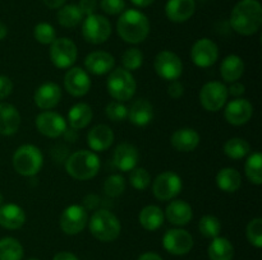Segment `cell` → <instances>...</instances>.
I'll list each match as a JSON object with an SVG mask.
<instances>
[{
  "label": "cell",
  "instance_id": "cell-33",
  "mask_svg": "<svg viewBox=\"0 0 262 260\" xmlns=\"http://www.w3.org/2000/svg\"><path fill=\"white\" fill-rule=\"evenodd\" d=\"M84 15L76 4H64L56 13V20L64 28H74L82 23Z\"/></svg>",
  "mask_w": 262,
  "mask_h": 260
},
{
  "label": "cell",
  "instance_id": "cell-55",
  "mask_svg": "<svg viewBox=\"0 0 262 260\" xmlns=\"http://www.w3.org/2000/svg\"><path fill=\"white\" fill-rule=\"evenodd\" d=\"M28 260H38V259H28Z\"/></svg>",
  "mask_w": 262,
  "mask_h": 260
},
{
  "label": "cell",
  "instance_id": "cell-26",
  "mask_svg": "<svg viewBox=\"0 0 262 260\" xmlns=\"http://www.w3.org/2000/svg\"><path fill=\"white\" fill-rule=\"evenodd\" d=\"M129 121L136 126H146L154 119V106L146 98H138L132 102L128 109V117Z\"/></svg>",
  "mask_w": 262,
  "mask_h": 260
},
{
  "label": "cell",
  "instance_id": "cell-48",
  "mask_svg": "<svg viewBox=\"0 0 262 260\" xmlns=\"http://www.w3.org/2000/svg\"><path fill=\"white\" fill-rule=\"evenodd\" d=\"M246 92V87L243 83H239V82H233V83H230L229 88H228V94H230V96L235 97V98H238V97L242 96L243 93Z\"/></svg>",
  "mask_w": 262,
  "mask_h": 260
},
{
  "label": "cell",
  "instance_id": "cell-24",
  "mask_svg": "<svg viewBox=\"0 0 262 260\" xmlns=\"http://www.w3.org/2000/svg\"><path fill=\"white\" fill-rule=\"evenodd\" d=\"M20 126V114L17 107L8 102H0V134L14 135Z\"/></svg>",
  "mask_w": 262,
  "mask_h": 260
},
{
  "label": "cell",
  "instance_id": "cell-22",
  "mask_svg": "<svg viewBox=\"0 0 262 260\" xmlns=\"http://www.w3.org/2000/svg\"><path fill=\"white\" fill-rule=\"evenodd\" d=\"M114 143V133L112 127L99 124L92 127L87 134V144L92 152H105Z\"/></svg>",
  "mask_w": 262,
  "mask_h": 260
},
{
  "label": "cell",
  "instance_id": "cell-29",
  "mask_svg": "<svg viewBox=\"0 0 262 260\" xmlns=\"http://www.w3.org/2000/svg\"><path fill=\"white\" fill-rule=\"evenodd\" d=\"M243 73H245V61L241 56L232 54L223 59L220 64V74L225 82L228 83L237 82L243 75Z\"/></svg>",
  "mask_w": 262,
  "mask_h": 260
},
{
  "label": "cell",
  "instance_id": "cell-36",
  "mask_svg": "<svg viewBox=\"0 0 262 260\" xmlns=\"http://www.w3.org/2000/svg\"><path fill=\"white\" fill-rule=\"evenodd\" d=\"M250 152V143L243 138H230L224 144V153L232 160H242Z\"/></svg>",
  "mask_w": 262,
  "mask_h": 260
},
{
  "label": "cell",
  "instance_id": "cell-49",
  "mask_svg": "<svg viewBox=\"0 0 262 260\" xmlns=\"http://www.w3.org/2000/svg\"><path fill=\"white\" fill-rule=\"evenodd\" d=\"M53 260H79V259L76 256V255L72 254V252L61 251V252H58V254L54 256Z\"/></svg>",
  "mask_w": 262,
  "mask_h": 260
},
{
  "label": "cell",
  "instance_id": "cell-47",
  "mask_svg": "<svg viewBox=\"0 0 262 260\" xmlns=\"http://www.w3.org/2000/svg\"><path fill=\"white\" fill-rule=\"evenodd\" d=\"M78 8L83 15L95 14L97 9V0H79Z\"/></svg>",
  "mask_w": 262,
  "mask_h": 260
},
{
  "label": "cell",
  "instance_id": "cell-2",
  "mask_svg": "<svg viewBox=\"0 0 262 260\" xmlns=\"http://www.w3.org/2000/svg\"><path fill=\"white\" fill-rule=\"evenodd\" d=\"M117 32L124 42L137 45L143 42L150 33V20L138 9H127L120 13Z\"/></svg>",
  "mask_w": 262,
  "mask_h": 260
},
{
  "label": "cell",
  "instance_id": "cell-12",
  "mask_svg": "<svg viewBox=\"0 0 262 260\" xmlns=\"http://www.w3.org/2000/svg\"><path fill=\"white\" fill-rule=\"evenodd\" d=\"M60 228L61 231L69 236L78 235L86 228L89 223V214L87 209L79 204H72L67 206L60 216Z\"/></svg>",
  "mask_w": 262,
  "mask_h": 260
},
{
  "label": "cell",
  "instance_id": "cell-37",
  "mask_svg": "<svg viewBox=\"0 0 262 260\" xmlns=\"http://www.w3.org/2000/svg\"><path fill=\"white\" fill-rule=\"evenodd\" d=\"M199 231L206 239H215L222 232V222L217 217L205 214L199 222Z\"/></svg>",
  "mask_w": 262,
  "mask_h": 260
},
{
  "label": "cell",
  "instance_id": "cell-20",
  "mask_svg": "<svg viewBox=\"0 0 262 260\" xmlns=\"http://www.w3.org/2000/svg\"><path fill=\"white\" fill-rule=\"evenodd\" d=\"M138 158L140 154L137 147L130 143H120L113 153V163L122 172H129L137 167Z\"/></svg>",
  "mask_w": 262,
  "mask_h": 260
},
{
  "label": "cell",
  "instance_id": "cell-40",
  "mask_svg": "<svg viewBox=\"0 0 262 260\" xmlns=\"http://www.w3.org/2000/svg\"><path fill=\"white\" fill-rule=\"evenodd\" d=\"M33 37L41 45H51L56 38L55 28L48 22H41L33 28Z\"/></svg>",
  "mask_w": 262,
  "mask_h": 260
},
{
  "label": "cell",
  "instance_id": "cell-46",
  "mask_svg": "<svg viewBox=\"0 0 262 260\" xmlns=\"http://www.w3.org/2000/svg\"><path fill=\"white\" fill-rule=\"evenodd\" d=\"M168 94L173 99L181 98V97L184 94L183 83H182V82H179V81L170 82V84H169V87H168Z\"/></svg>",
  "mask_w": 262,
  "mask_h": 260
},
{
  "label": "cell",
  "instance_id": "cell-17",
  "mask_svg": "<svg viewBox=\"0 0 262 260\" xmlns=\"http://www.w3.org/2000/svg\"><path fill=\"white\" fill-rule=\"evenodd\" d=\"M253 115V106L248 99L238 98L232 99L228 102L224 110V117L227 122L234 126L247 124Z\"/></svg>",
  "mask_w": 262,
  "mask_h": 260
},
{
  "label": "cell",
  "instance_id": "cell-5",
  "mask_svg": "<svg viewBox=\"0 0 262 260\" xmlns=\"http://www.w3.org/2000/svg\"><path fill=\"white\" fill-rule=\"evenodd\" d=\"M13 167L20 176L32 177L41 171L43 165V155L40 148L33 144H23L13 154Z\"/></svg>",
  "mask_w": 262,
  "mask_h": 260
},
{
  "label": "cell",
  "instance_id": "cell-27",
  "mask_svg": "<svg viewBox=\"0 0 262 260\" xmlns=\"http://www.w3.org/2000/svg\"><path fill=\"white\" fill-rule=\"evenodd\" d=\"M26 223V212L14 203L0 205V226L7 229H18Z\"/></svg>",
  "mask_w": 262,
  "mask_h": 260
},
{
  "label": "cell",
  "instance_id": "cell-1",
  "mask_svg": "<svg viewBox=\"0 0 262 260\" xmlns=\"http://www.w3.org/2000/svg\"><path fill=\"white\" fill-rule=\"evenodd\" d=\"M230 27L242 36H252L262 25V7L258 0H241L230 13Z\"/></svg>",
  "mask_w": 262,
  "mask_h": 260
},
{
  "label": "cell",
  "instance_id": "cell-45",
  "mask_svg": "<svg viewBox=\"0 0 262 260\" xmlns=\"http://www.w3.org/2000/svg\"><path fill=\"white\" fill-rule=\"evenodd\" d=\"M13 92V82L9 76L0 75V101L9 97Z\"/></svg>",
  "mask_w": 262,
  "mask_h": 260
},
{
  "label": "cell",
  "instance_id": "cell-10",
  "mask_svg": "<svg viewBox=\"0 0 262 260\" xmlns=\"http://www.w3.org/2000/svg\"><path fill=\"white\" fill-rule=\"evenodd\" d=\"M154 69H155L156 74L164 81H178L183 74V63L176 53L164 50L155 56Z\"/></svg>",
  "mask_w": 262,
  "mask_h": 260
},
{
  "label": "cell",
  "instance_id": "cell-16",
  "mask_svg": "<svg viewBox=\"0 0 262 260\" xmlns=\"http://www.w3.org/2000/svg\"><path fill=\"white\" fill-rule=\"evenodd\" d=\"M64 88L71 96L83 97L91 89V78L84 69L72 66L64 75Z\"/></svg>",
  "mask_w": 262,
  "mask_h": 260
},
{
  "label": "cell",
  "instance_id": "cell-6",
  "mask_svg": "<svg viewBox=\"0 0 262 260\" xmlns=\"http://www.w3.org/2000/svg\"><path fill=\"white\" fill-rule=\"evenodd\" d=\"M107 93L114 101L127 102L133 98L137 91V82L130 71L123 68L113 69L106 81Z\"/></svg>",
  "mask_w": 262,
  "mask_h": 260
},
{
  "label": "cell",
  "instance_id": "cell-56",
  "mask_svg": "<svg viewBox=\"0 0 262 260\" xmlns=\"http://www.w3.org/2000/svg\"><path fill=\"white\" fill-rule=\"evenodd\" d=\"M202 2H206V0H202Z\"/></svg>",
  "mask_w": 262,
  "mask_h": 260
},
{
  "label": "cell",
  "instance_id": "cell-35",
  "mask_svg": "<svg viewBox=\"0 0 262 260\" xmlns=\"http://www.w3.org/2000/svg\"><path fill=\"white\" fill-rule=\"evenodd\" d=\"M245 173L248 181L253 185L262 184V154L260 152H253L247 158L245 165Z\"/></svg>",
  "mask_w": 262,
  "mask_h": 260
},
{
  "label": "cell",
  "instance_id": "cell-52",
  "mask_svg": "<svg viewBox=\"0 0 262 260\" xmlns=\"http://www.w3.org/2000/svg\"><path fill=\"white\" fill-rule=\"evenodd\" d=\"M133 5H136L137 8H147L151 4L155 3V0H130Z\"/></svg>",
  "mask_w": 262,
  "mask_h": 260
},
{
  "label": "cell",
  "instance_id": "cell-43",
  "mask_svg": "<svg viewBox=\"0 0 262 260\" xmlns=\"http://www.w3.org/2000/svg\"><path fill=\"white\" fill-rule=\"evenodd\" d=\"M246 236L250 241L251 245H253L257 249H261L262 246V218L256 217L251 219L250 223L247 224L246 228Z\"/></svg>",
  "mask_w": 262,
  "mask_h": 260
},
{
  "label": "cell",
  "instance_id": "cell-23",
  "mask_svg": "<svg viewBox=\"0 0 262 260\" xmlns=\"http://www.w3.org/2000/svg\"><path fill=\"white\" fill-rule=\"evenodd\" d=\"M164 216L171 224L177 227H182L186 226L192 221L193 209L187 201L176 199V200L170 201L168 204L165 212H164Z\"/></svg>",
  "mask_w": 262,
  "mask_h": 260
},
{
  "label": "cell",
  "instance_id": "cell-30",
  "mask_svg": "<svg viewBox=\"0 0 262 260\" xmlns=\"http://www.w3.org/2000/svg\"><path fill=\"white\" fill-rule=\"evenodd\" d=\"M165 221V216L160 206L146 205L138 214V222L146 231H156Z\"/></svg>",
  "mask_w": 262,
  "mask_h": 260
},
{
  "label": "cell",
  "instance_id": "cell-28",
  "mask_svg": "<svg viewBox=\"0 0 262 260\" xmlns=\"http://www.w3.org/2000/svg\"><path fill=\"white\" fill-rule=\"evenodd\" d=\"M92 117H94L92 107L84 102H78L71 107L67 120H68L71 129L81 130L84 129L92 121Z\"/></svg>",
  "mask_w": 262,
  "mask_h": 260
},
{
  "label": "cell",
  "instance_id": "cell-41",
  "mask_svg": "<svg viewBox=\"0 0 262 260\" xmlns=\"http://www.w3.org/2000/svg\"><path fill=\"white\" fill-rule=\"evenodd\" d=\"M129 184L136 190H146L151 184L150 172L143 167H135L129 171Z\"/></svg>",
  "mask_w": 262,
  "mask_h": 260
},
{
  "label": "cell",
  "instance_id": "cell-21",
  "mask_svg": "<svg viewBox=\"0 0 262 260\" xmlns=\"http://www.w3.org/2000/svg\"><path fill=\"white\" fill-rule=\"evenodd\" d=\"M196 12V0H168L165 15L174 23H183L191 19Z\"/></svg>",
  "mask_w": 262,
  "mask_h": 260
},
{
  "label": "cell",
  "instance_id": "cell-34",
  "mask_svg": "<svg viewBox=\"0 0 262 260\" xmlns=\"http://www.w3.org/2000/svg\"><path fill=\"white\" fill-rule=\"evenodd\" d=\"M23 246L14 237H3L0 240V260H22Z\"/></svg>",
  "mask_w": 262,
  "mask_h": 260
},
{
  "label": "cell",
  "instance_id": "cell-14",
  "mask_svg": "<svg viewBox=\"0 0 262 260\" xmlns=\"http://www.w3.org/2000/svg\"><path fill=\"white\" fill-rule=\"evenodd\" d=\"M35 125L38 133L48 138H59L68 129L67 120L55 111H42L36 116Z\"/></svg>",
  "mask_w": 262,
  "mask_h": 260
},
{
  "label": "cell",
  "instance_id": "cell-4",
  "mask_svg": "<svg viewBox=\"0 0 262 260\" xmlns=\"http://www.w3.org/2000/svg\"><path fill=\"white\" fill-rule=\"evenodd\" d=\"M87 224L92 236L101 242L115 241L122 232L119 218L107 209H99L95 212Z\"/></svg>",
  "mask_w": 262,
  "mask_h": 260
},
{
  "label": "cell",
  "instance_id": "cell-38",
  "mask_svg": "<svg viewBox=\"0 0 262 260\" xmlns=\"http://www.w3.org/2000/svg\"><path fill=\"white\" fill-rule=\"evenodd\" d=\"M143 53L138 47H129L123 53L122 65L123 69L128 71H136L142 66Z\"/></svg>",
  "mask_w": 262,
  "mask_h": 260
},
{
  "label": "cell",
  "instance_id": "cell-50",
  "mask_svg": "<svg viewBox=\"0 0 262 260\" xmlns=\"http://www.w3.org/2000/svg\"><path fill=\"white\" fill-rule=\"evenodd\" d=\"M66 2L67 0H43L46 7L50 8V9H59L66 4Z\"/></svg>",
  "mask_w": 262,
  "mask_h": 260
},
{
  "label": "cell",
  "instance_id": "cell-3",
  "mask_svg": "<svg viewBox=\"0 0 262 260\" xmlns=\"http://www.w3.org/2000/svg\"><path fill=\"white\" fill-rule=\"evenodd\" d=\"M101 161L96 152L87 149L72 153L66 161V171L69 176L79 181L94 178L99 173Z\"/></svg>",
  "mask_w": 262,
  "mask_h": 260
},
{
  "label": "cell",
  "instance_id": "cell-42",
  "mask_svg": "<svg viewBox=\"0 0 262 260\" xmlns=\"http://www.w3.org/2000/svg\"><path fill=\"white\" fill-rule=\"evenodd\" d=\"M105 115L113 122H122L128 117V107L124 102L112 101L105 107Z\"/></svg>",
  "mask_w": 262,
  "mask_h": 260
},
{
  "label": "cell",
  "instance_id": "cell-15",
  "mask_svg": "<svg viewBox=\"0 0 262 260\" xmlns=\"http://www.w3.org/2000/svg\"><path fill=\"white\" fill-rule=\"evenodd\" d=\"M219 58V47L210 38H200L191 48V59L199 68L206 69L214 65Z\"/></svg>",
  "mask_w": 262,
  "mask_h": 260
},
{
  "label": "cell",
  "instance_id": "cell-31",
  "mask_svg": "<svg viewBox=\"0 0 262 260\" xmlns=\"http://www.w3.org/2000/svg\"><path fill=\"white\" fill-rule=\"evenodd\" d=\"M216 185L224 193H235L242 185V176L235 168L224 167L217 172Z\"/></svg>",
  "mask_w": 262,
  "mask_h": 260
},
{
  "label": "cell",
  "instance_id": "cell-8",
  "mask_svg": "<svg viewBox=\"0 0 262 260\" xmlns=\"http://www.w3.org/2000/svg\"><path fill=\"white\" fill-rule=\"evenodd\" d=\"M50 60L58 69H69L74 65L78 58L76 43L67 37L55 38L50 45Z\"/></svg>",
  "mask_w": 262,
  "mask_h": 260
},
{
  "label": "cell",
  "instance_id": "cell-13",
  "mask_svg": "<svg viewBox=\"0 0 262 260\" xmlns=\"http://www.w3.org/2000/svg\"><path fill=\"white\" fill-rule=\"evenodd\" d=\"M163 246L169 254L181 255L188 254L193 247V237L183 228H171L165 232L163 237Z\"/></svg>",
  "mask_w": 262,
  "mask_h": 260
},
{
  "label": "cell",
  "instance_id": "cell-51",
  "mask_svg": "<svg viewBox=\"0 0 262 260\" xmlns=\"http://www.w3.org/2000/svg\"><path fill=\"white\" fill-rule=\"evenodd\" d=\"M137 260H163V257L156 252H145Z\"/></svg>",
  "mask_w": 262,
  "mask_h": 260
},
{
  "label": "cell",
  "instance_id": "cell-11",
  "mask_svg": "<svg viewBox=\"0 0 262 260\" xmlns=\"http://www.w3.org/2000/svg\"><path fill=\"white\" fill-rule=\"evenodd\" d=\"M228 87L222 82H207L200 91V103L206 111L217 112L228 101Z\"/></svg>",
  "mask_w": 262,
  "mask_h": 260
},
{
  "label": "cell",
  "instance_id": "cell-7",
  "mask_svg": "<svg viewBox=\"0 0 262 260\" xmlns=\"http://www.w3.org/2000/svg\"><path fill=\"white\" fill-rule=\"evenodd\" d=\"M82 36L91 45H101L112 35V23L105 15L91 14L82 20Z\"/></svg>",
  "mask_w": 262,
  "mask_h": 260
},
{
  "label": "cell",
  "instance_id": "cell-32",
  "mask_svg": "<svg viewBox=\"0 0 262 260\" xmlns=\"http://www.w3.org/2000/svg\"><path fill=\"white\" fill-rule=\"evenodd\" d=\"M207 255L210 260H233L234 246L225 237H215L207 247Z\"/></svg>",
  "mask_w": 262,
  "mask_h": 260
},
{
  "label": "cell",
  "instance_id": "cell-53",
  "mask_svg": "<svg viewBox=\"0 0 262 260\" xmlns=\"http://www.w3.org/2000/svg\"><path fill=\"white\" fill-rule=\"evenodd\" d=\"M7 35H8L7 25H5L3 22H0V41L4 40V38L7 37Z\"/></svg>",
  "mask_w": 262,
  "mask_h": 260
},
{
  "label": "cell",
  "instance_id": "cell-54",
  "mask_svg": "<svg viewBox=\"0 0 262 260\" xmlns=\"http://www.w3.org/2000/svg\"><path fill=\"white\" fill-rule=\"evenodd\" d=\"M4 204V196H3V194L0 193V205H3Z\"/></svg>",
  "mask_w": 262,
  "mask_h": 260
},
{
  "label": "cell",
  "instance_id": "cell-44",
  "mask_svg": "<svg viewBox=\"0 0 262 260\" xmlns=\"http://www.w3.org/2000/svg\"><path fill=\"white\" fill-rule=\"evenodd\" d=\"M100 8L109 15L120 14L125 10L124 0H100Z\"/></svg>",
  "mask_w": 262,
  "mask_h": 260
},
{
  "label": "cell",
  "instance_id": "cell-18",
  "mask_svg": "<svg viewBox=\"0 0 262 260\" xmlns=\"http://www.w3.org/2000/svg\"><path fill=\"white\" fill-rule=\"evenodd\" d=\"M84 70L94 75L109 74L115 68V58L107 51H92L84 59Z\"/></svg>",
  "mask_w": 262,
  "mask_h": 260
},
{
  "label": "cell",
  "instance_id": "cell-19",
  "mask_svg": "<svg viewBox=\"0 0 262 260\" xmlns=\"http://www.w3.org/2000/svg\"><path fill=\"white\" fill-rule=\"evenodd\" d=\"M61 99V88L54 82H46L41 84L33 94V102L38 109L48 111L59 105Z\"/></svg>",
  "mask_w": 262,
  "mask_h": 260
},
{
  "label": "cell",
  "instance_id": "cell-25",
  "mask_svg": "<svg viewBox=\"0 0 262 260\" xmlns=\"http://www.w3.org/2000/svg\"><path fill=\"white\" fill-rule=\"evenodd\" d=\"M173 148L178 152L188 153L196 149L200 144V134L192 127H182L176 130L170 138Z\"/></svg>",
  "mask_w": 262,
  "mask_h": 260
},
{
  "label": "cell",
  "instance_id": "cell-39",
  "mask_svg": "<svg viewBox=\"0 0 262 260\" xmlns=\"http://www.w3.org/2000/svg\"><path fill=\"white\" fill-rule=\"evenodd\" d=\"M127 188V183L125 178L119 173H114L106 177L104 183V191L107 196L110 198H118V196L123 195Z\"/></svg>",
  "mask_w": 262,
  "mask_h": 260
},
{
  "label": "cell",
  "instance_id": "cell-9",
  "mask_svg": "<svg viewBox=\"0 0 262 260\" xmlns=\"http://www.w3.org/2000/svg\"><path fill=\"white\" fill-rule=\"evenodd\" d=\"M183 189L182 177L174 171H165L156 176L152 183V193L160 201H168L181 194Z\"/></svg>",
  "mask_w": 262,
  "mask_h": 260
}]
</instances>
